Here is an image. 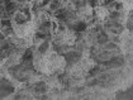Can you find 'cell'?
<instances>
[{
    "mask_svg": "<svg viewBox=\"0 0 133 100\" xmlns=\"http://www.w3.org/2000/svg\"><path fill=\"white\" fill-rule=\"evenodd\" d=\"M110 11L104 5H95L92 8V18L98 22H105L109 19Z\"/></svg>",
    "mask_w": 133,
    "mask_h": 100,
    "instance_id": "6da1fadb",
    "label": "cell"
}]
</instances>
